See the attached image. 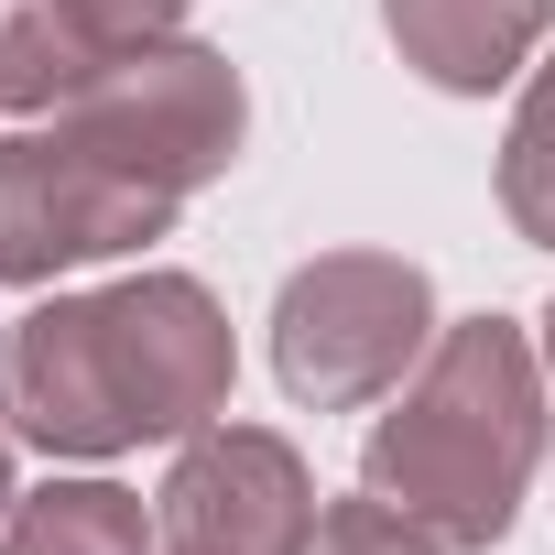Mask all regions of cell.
Wrapping results in <instances>:
<instances>
[{
	"label": "cell",
	"instance_id": "6",
	"mask_svg": "<svg viewBox=\"0 0 555 555\" xmlns=\"http://www.w3.org/2000/svg\"><path fill=\"white\" fill-rule=\"evenodd\" d=\"M153 522L185 555H306V533H317V468L295 457V436L218 414L207 436L175 447V468L153 490Z\"/></svg>",
	"mask_w": 555,
	"mask_h": 555
},
{
	"label": "cell",
	"instance_id": "8",
	"mask_svg": "<svg viewBox=\"0 0 555 555\" xmlns=\"http://www.w3.org/2000/svg\"><path fill=\"white\" fill-rule=\"evenodd\" d=\"M382 34H392V55H403L425 88L490 99V88H512V77L544 55L555 0H382Z\"/></svg>",
	"mask_w": 555,
	"mask_h": 555
},
{
	"label": "cell",
	"instance_id": "14",
	"mask_svg": "<svg viewBox=\"0 0 555 555\" xmlns=\"http://www.w3.org/2000/svg\"><path fill=\"white\" fill-rule=\"evenodd\" d=\"M12 501H23V490H12V425H0V522H12Z\"/></svg>",
	"mask_w": 555,
	"mask_h": 555
},
{
	"label": "cell",
	"instance_id": "4",
	"mask_svg": "<svg viewBox=\"0 0 555 555\" xmlns=\"http://www.w3.org/2000/svg\"><path fill=\"white\" fill-rule=\"evenodd\" d=\"M185 196L99 164L66 120L55 131H12L0 142V284H66L77 261H120L153 250L175 229Z\"/></svg>",
	"mask_w": 555,
	"mask_h": 555
},
{
	"label": "cell",
	"instance_id": "5",
	"mask_svg": "<svg viewBox=\"0 0 555 555\" xmlns=\"http://www.w3.org/2000/svg\"><path fill=\"white\" fill-rule=\"evenodd\" d=\"M99 349H109V382H120V414L142 447H185L229 414V382H240V349H229V306L196 284V272H120L99 295Z\"/></svg>",
	"mask_w": 555,
	"mask_h": 555
},
{
	"label": "cell",
	"instance_id": "10",
	"mask_svg": "<svg viewBox=\"0 0 555 555\" xmlns=\"http://www.w3.org/2000/svg\"><path fill=\"white\" fill-rule=\"evenodd\" d=\"M99 66H109V55L77 34L66 0H0V109L44 120V109H66Z\"/></svg>",
	"mask_w": 555,
	"mask_h": 555
},
{
	"label": "cell",
	"instance_id": "7",
	"mask_svg": "<svg viewBox=\"0 0 555 555\" xmlns=\"http://www.w3.org/2000/svg\"><path fill=\"white\" fill-rule=\"evenodd\" d=\"M0 425L66 468H109L142 447L99 349V295H44L34 317L0 327Z\"/></svg>",
	"mask_w": 555,
	"mask_h": 555
},
{
	"label": "cell",
	"instance_id": "16",
	"mask_svg": "<svg viewBox=\"0 0 555 555\" xmlns=\"http://www.w3.org/2000/svg\"><path fill=\"white\" fill-rule=\"evenodd\" d=\"M164 555H185V544H164Z\"/></svg>",
	"mask_w": 555,
	"mask_h": 555
},
{
	"label": "cell",
	"instance_id": "11",
	"mask_svg": "<svg viewBox=\"0 0 555 555\" xmlns=\"http://www.w3.org/2000/svg\"><path fill=\"white\" fill-rule=\"evenodd\" d=\"M501 218L555 250V55L522 66V99H512V131H501Z\"/></svg>",
	"mask_w": 555,
	"mask_h": 555
},
{
	"label": "cell",
	"instance_id": "3",
	"mask_svg": "<svg viewBox=\"0 0 555 555\" xmlns=\"http://www.w3.org/2000/svg\"><path fill=\"white\" fill-rule=\"evenodd\" d=\"M99 164H120V175H142V185H164V196H196V185H218L229 164H240V142H250V88H240V66L218 55V44H142V55H109L66 109H55Z\"/></svg>",
	"mask_w": 555,
	"mask_h": 555
},
{
	"label": "cell",
	"instance_id": "15",
	"mask_svg": "<svg viewBox=\"0 0 555 555\" xmlns=\"http://www.w3.org/2000/svg\"><path fill=\"white\" fill-rule=\"evenodd\" d=\"M544 382H555V306H544Z\"/></svg>",
	"mask_w": 555,
	"mask_h": 555
},
{
	"label": "cell",
	"instance_id": "9",
	"mask_svg": "<svg viewBox=\"0 0 555 555\" xmlns=\"http://www.w3.org/2000/svg\"><path fill=\"white\" fill-rule=\"evenodd\" d=\"M0 555H164V522L142 512V490L120 479H44L12 501V522H0Z\"/></svg>",
	"mask_w": 555,
	"mask_h": 555
},
{
	"label": "cell",
	"instance_id": "1",
	"mask_svg": "<svg viewBox=\"0 0 555 555\" xmlns=\"http://www.w3.org/2000/svg\"><path fill=\"white\" fill-rule=\"evenodd\" d=\"M544 468V349L512 317H457L360 447V490L414 512L447 555H490Z\"/></svg>",
	"mask_w": 555,
	"mask_h": 555
},
{
	"label": "cell",
	"instance_id": "13",
	"mask_svg": "<svg viewBox=\"0 0 555 555\" xmlns=\"http://www.w3.org/2000/svg\"><path fill=\"white\" fill-rule=\"evenodd\" d=\"M66 12H77V34L99 55H142V44H175L185 34V0H66Z\"/></svg>",
	"mask_w": 555,
	"mask_h": 555
},
{
	"label": "cell",
	"instance_id": "2",
	"mask_svg": "<svg viewBox=\"0 0 555 555\" xmlns=\"http://www.w3.org/2000/svg\"><path fill=\"white\" fill-rule=\"evenodd\" d=\"M425 349H436V284L403 250H317L272 295V382L306 414L392 403Z\"/></svg>",
	"mask_w": 555,
	"mask_h": 555
},
{
	"label": "cell",
	"instance_id": "12",
	"mask_svg": "<svg viewBox=\"0 0 555 555\" xmlns=\"http://www.w3.org/2000/svg\"><path fill=\"white\" fill-rule=\"evenodd\" d=\"M306 555H447V544H436L414 512H392L382 490H360V501H327V512H317Z\"/></svg>",
	"mask_w": 555,
	"mask_h": 555
}]
</instances>
